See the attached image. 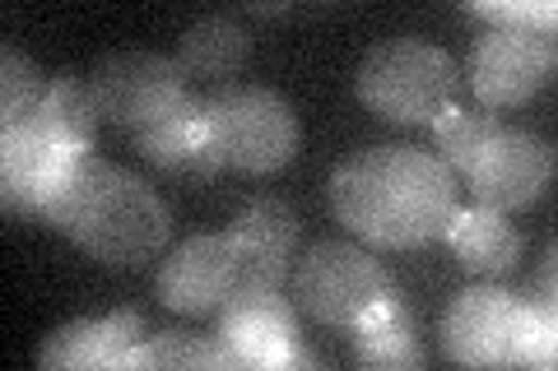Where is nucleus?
<instances>
[{
    "label": "nucleus",
    "mask_w": 558,
    "mask_h": 371,
    "mask_svg": "<svg viewBox=\"0 0 558 371\" xmlns=\"http://www.w3.org/2000/svg\"><path fill=\"white\" fill-rule=\"evenodd\" d=\"M330 209L359 242L381 251H414L447 237L457 214V172L433 149L377 145L336 168Z\"/></svg>",
    "instance_id": "nucleus-1"
},
{
    "label": "nucleus",
    "mask_w": 558,
    "mask_h": 371,
    "mask_svg": "<svg viewBox=\"0 0 558 371\" xmlns=\"http://www.w3.org/2000/svg\"><path fill=\"white\" fill-rule=\"evenodd\" d=\"M43 219L108 270H140L159 260L172 237V214L159 190L94 149L70 163Z\"/></svg>",
    "instance_id": "nucleus-2"
},
{
    "label": "nucleus",
    "mask_w": 558,
    "mask_h": 371,
    "mask_svg": "<svg viewBox=\"0 0 558 371\" xmlns=\"http://www.w3.org/2000/svg\"><path fill=\"white\" fill-rule=\"evenodd\" d=\"M442 348L461 367H549L554 311L508 288H465L442 316Z\"/></svg>",
    "instance_id": "nucleus-3"
},
{
    "label": "nucleus",
    "mask_w": 558,
    "mask_h": 371,
    "mask_svg": "<svg viewBox=\"0 0 558 371\" xmlns=\"http://www.w3.org/2000/svg\"><path fill=\"white\" fill-rule=\"evenodd\" d=\"M461 70L442 47L424 38H387L359 61L354 94L373 116L391 126H433L447 108H457Z\"/></svg>",
    "instance_id": "nucleus-4"
},
{
    "label": "nucleus",
    "mask_w": 558,
    "mask_h": 371,
    "mask_svg": "<svg viewBox=\"0 0 558 371\" xmlns=\"http://www.w3.org/2000/svg\"><path fill=\"white\" fill-rule=\"evenodd\" d=\"M209 145L219 163L242 176H270L303 145V121L293 102L266 84H238L205 102Z\"/></svg>",
    "instance_id": "nucleus-5"
},
{
    "label": "nucleus",
    "mask_w": 558,
    "mask_h": 371,
    "mask_svg": "<svg viewBox=\"0 0 558 371\" xmlns=\"http://www.w3.org/2000/svg\"><path fill=\"white\" fill-rule=\"evenodd\" d=\"M391 293L396 284L387 264L354 242L307 246L299 270H293V307L330 330H354L363 321V311Z\"/></svg>",
    "instance_id": "nucleus-6"
},
{
    "label": "nucleus",
    "mask_w": 558,
    "mask_h": 371,
    "mask_svg": "<svg viewBox=\"0 0 558 371\" xmlns=\"http://www.w3.org/2000/svg\"><path fill=\"white\" fill-rule=\"evenodd\" d=\"M89 94L98 121L117 131H145L186 98L178 57L163 51H112L89 70Z\"/></svg>",
    "instance_id": "nucleus-7"
},
{
    "label": "nucleus",
    "mask_w": 558,
    "mask_h": 371,
    "mask_svg": "<svg viewBox=\"0 0 558 371\" xmlns=\"http://www.w3.org/2000/svg\"><path fill=\"white\" fill-rule=\"evenodd\" d=\"M554 75V38L531 24H494L470 47V88L484 112H508L549 84Z\"/></svg>",
    "instance_id": "nucleus-8"
},
{
    "label": "nucleus",
    "mask_w": 558,
    "mask_h": 371,
    "mask_svg": "<svg viewBox=\"0 0 558 371\" xmlns=\"http://www.w3.org/2000/svg\"><path fill=\"white\" fill-rule=\"evenodd\" d=\"M549 182H554V145L512 126H502L488 139V149L465 172V190L475 196V205L498 209V214L531 209L549 190Z\"/></svg>",
    "instance_id": "nucleus-9"
},
{
    "label": "nucleus",
    "mask_w": 558,
    "mask_h": 371,
    "mask_svg": "<svg viewBox=\"0 0 558 371\" xmlns=\"http://www.w3.org/2000/svg\"><path fill=\"white\" fill-rule=\"evenodd\" d=\"M219 339L229 348V367H266L284 371L293 367L299 348V307L279 288H238L219 307Z\"/></svg>",
    "instance_id": "nucleus-10"
},
{
    "label": "nucleus",
    "mask_w": 558,
    "mask_h": 371,
    "mask_svg": "<svg viewBox=\"0 0 558 371\" xmlns=\"http://www.w3.org/2000/svg\"><path fill=\"white\" fill-rule=\"evenodd\" d=\"M238 246L229 233L186 237L159 260V302L182 316L219 311L238 293Z\"/></svg>",
    "instance_id": "nucleus-11"
},
{
    "label": "nucleus",
    "mask_w": 558,
    "mask_h": 371,
    "mask_svg": "<svg viewBox=\"0 0 558 371\" xmlns=\"http://www.w3.org/2000/svg\"><path fill=\"white\" fill-rule=\"evenodd\" d=\"M299 233H303V223L289 200L256 196L229 227V237L238 246V274H242L238 288H279L284 284L289 264L299 256Z\"/></svg>",
    "instance_id": "nucleus-12"
},
{
    "label": "nucleus",
    "mask_w": 558,
    "mask_h": 371,
    "mask_svg": "<svg viewBox=\"0 0 558 371\" xmlns=\"http://www.w3.org/2000/svg\"><path fill=\"white\" fill-rule=\"evenodd\" d=\"M84 149H65L51 145L33 126H5L0 131V168H5V205L14 209H33L43 214L57 196V186L65 182L70 163H75Z\"/></svg>",
    "instance_id": "nucleus-13"
},
{
    "label": "nucleus",
    "mask_w": 558,
    "mask_h": 371,
    "mask_svg": "<svg viewBox=\"0 0 558 371\" xmlns=\"http://www.w3.org/2000/svg\"><path fill=\"white\" fill-rule=\"evenodd\" d=\"M135 145L149 163H159L168 172H182V176H215L223 172L215 145H209V121H205V102L201 98H182L172 112H163L154 126L135 131Z\"/></svg>",
    "instance_id": "nucleus-14"
},
{
    "label": "nucleus",
    "mask_w": 558,
    "mask_h": 371,
    "mask_svg": "<svg viewBox=\"0 0 558 371\" xmlns=\"http://www.w3.org/2000/svg\"><path fill=\"white\" fill-rule=\"evenodd\" d=\"M447 242L470 274H488V279H502L508 270H517L521 246H526L517 233V223H508V214L484 209V205L457 209L447 223Z\"/></svg>",
    "instance_id": "nucleus-15"
},
{
    "label": "nucleus",
    "mask_w": 558,
    "mask_h": 371,
    "mask_svg": "<svg viewBox=\"0 0 558 371\" xmlns=\"http://www.w3.org/2000/svg\"><path fill=\"white\" fill-rule=\"evenodd\" d=\"M349 334H354V362L368 367V371H414V367H424L414 316L396 293L373 302Z\"/></svg>",
    "instance_id": "nucleus-16"
},
{
    "label": "nucleus",
    "mask_w": 558,
    "mask_h": 371,
    "mask_svg": "<svg viewBox=\"0 0 558 371\" xmlns=\"http://www.w3.org/2000/svg\"><path fill=\"white\" fill-rule=\"evenodd\" d=\"M252 61V33L242 28L233 14H209V20H196L182 33L178 47V65L182 75H201V79H229L242 65Z\"/></svg>",
    "instance_id": "nucleus-17"
},
{
    "label": "nucleus",
    "mask_w": 558,
    "mask_h": 371,
    "mask_svg": "<svg viewBox=\"0 0 558 371\" xmlns=\"http://www.w3.org/2000/svg\"><path fill=\"white\" fill-rule=\"evenodd\" d=\"M33 131L51 145H65V149H94V135H98V108H94V94H89V75L80 70H61L51 79L47 98L38 116L28 121Z\"/></svg>",
    "instance_id": "nucleus-18"
},
{
    "label": "nucleus",
    "mask_w": 558,
    "mask_h": 371,
    "mask_svg": "<svg viewBox=\"0 0 558 371\" xmlns=\"http://www.w3.org/2000/svg\"><path fill=\"white\" fill-rule=\"evenodd\" d=\"M126 367H154V371H205V367H229V348L219 334H196L186 325H172L163 334H149L145 344L126 353Z\"/></svg>",
    "instance_id": "nucleus-19"
},
{
    "label": "nucleus",
    "mask_w": 558,
    "mask_h": 371,
    "mask_svg": "<svg viewBox=\"0 0 558 371\" xmlns=\"http://www.w3.org/2000/svg\"><path fill=\"white\" fill-rule=\"evenodd\" d=\"M498 131H502V116L498 112H484V108H447L438 121H433V153H438L457 176H465Z\"/></svg>",
    "instance_id": "nucleus-20"
},
{
    "label": "nucleus",
    "mask_w": 558,
    "mask_h": 371,
    "mask_svg": "<svg viewBox=\"0 0 558 371\" xmlns=\"http://www.w3.org/2000/svg\"><path fill=\"white\" fill-rule=\"evenodd\" d=\"M38 362L51 367H117V339L108 316L102 321H70L61 330L47 334V344L38 348Z\"/></svg>",
    "instance_id": "nucleus-21"
},
{
    "label": "nucleus",
    "mask_w": 558,
    "mask_h": 371,
    "mask_svg": "<svg viewBox=\"0 0 558 371\" xmlns=\"http://www.w3.org/2000/svg\"><path fill=\"white\" fill-rule=\"evenodd\" d=\"M47 75L33 65L20 47L0 51V131L5 126H28L47 98Z\"/></svg>",
    "instance_id": "nucleus-22"
}]
</instances>
